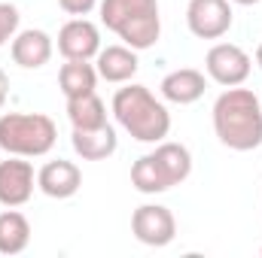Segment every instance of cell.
<instances>
[{
    "label": "cell",
    "mask_w": 262,
    "mask_h": 258,
    "mask_svg": "<svg viewBox=\"0 0 262 258\" xmlns=\"http://www.w3.org/2000/svg\"><path fill=\"white\" fill-rule=\"evenodd\" d=\"M216 140L232 152H253L262 146V104L250 88H226L210 110Z\"/></svg>",
    "instance_id": "cell-1"
},
{
    "label": "cell",
    "mask_w": 262,
    "mask_h": 258,
    "mask_svg": "<svg viewBox=\"0 0 262 258\" xmlns=\"http://www.w3.org/2000/svg\"><path fill=\"white\" fill-rule=\"evenodd\" d=\"M119 128L131 134L137 143H162L171 131V113L168 107L146 88L137 82H125V88H119L113 94L110 104Z\"/></svg>",
    "instance_id": "cell-2"
},
{
    "label": "cell",
    "mask_w": 262,
    "mask_h": 258,
    "mask_svg": "<svg viewBox=\"0 0 262 258\" xmlns=\"http://www.w3.org/2000/svg\"><path fill=\"white\" fill-rule=\"evenodd\" d=\"M98 12L101 24L137 52L152 49L162 37L159 0H101Z\"/></svg>",
    "instance_id": "cell-3"
},
{
    "label": "cell",
    "mask_w": 262,
    "mask_h": 258,
    "mask_svg": "<svg viewBox=\"0 0 262 258\" xmlns=\"http://www.w3.org/2000/svg\"><path fill=\"white\" fill-rule=\"evenodd\" d=\"M192 173V152L183 143L162 140L152 152L140 155L131 164V186L140 194H162L180 183H186Z\"/></svg>",
    "instance_id": "cell-4"
},
{
    "label": "cell",
    "mask_w": 262,
    "mask_h": 258,
    "mask_svg": "<svg viewBox=\"0 0 262 258\" xmlns=\"http://www.w3.org/2000/svg\"><path fill=\"white\" fill-rule=\"evenodd\" d=\"M58 128L43 113H3L0 116V149L18 158H43L55 149Z\"/></svg>",
    "instance_id": "cell-5"
},
{
    "label": "cell",
    "mask_w": 262,
    "mask_h": 258,
    "mask_svg": "<svg viewBox=\"0 0 262 258\" xmlns=\"http://www.w3.org/2000/svg\"><path fill=\"white\" fill-rule=\"evenodd\" d=\"M204 70H207V79H213L223 88H232V85L247 82V76L253 70V61L235 43H213L207 49V55H204Z\"/></svg>",
    "instance_id": "cell-6"
},
{
    "label": "cell",
    "mask_w": 262,
    "mask_h": 258,
    "mask_svg": "<svg viewBox=\"0 0 262 258\" xmlns=\"http://www.w3.org/2000/svg\"><path fill=\"white\" fill-rule=\"evenodd\" d=\"M232 0H189L186 28L198 40H223L232 31Z\"/></svg>",
    "instance_id": "cell-7"
},
{
    "label": "cell",
    "mask_w": 262,
    "mask_h": 258,
    "mask_svg": "<svg viewBox=\"0 0 262 258\" xmlns=\"http://www.w3.org/2000/svg\"><path fill=\"white\" fill-rule=\"evenodd\" d=\"M131 234L143 243V246H152V249H162L168 246L174 237H177V219L168 207L162 203H140L134 213H131Z\"/></svg>",
    "instance_id": "cell-8"
},
{
    "label": "cell",
    "mask_w": 262,
    "mask_h": 258,
    "mask_svg": "<svg viewBox=\"0 0 262 258\" xmlns=\"http://www.w3.org/2000/svg\"><path fill=\"white\" fill-rule=\"evenodd\" d=\"M37 189V173L28 158L9 155L0 161V203L3 207H25Z\"/></svg>",
    "instance_id": "cell-9"
},
{
    "label": "cell",
    "mask_w": 262,
    "mask_h": 258,
    "mask_svg": "<svg viewBox=\"0 0 262 258\" xmlns=\"http://www.w3.org/2000/svg\"><path fill=\"white\" fill-rule=\"evenodd\" d=\"M58 52L64 55V61H92L101 52V31L95 21H89L85 15L70 18L58 31Z\"/></svg>",
    "instance_id": "cell-10"
},
{
    "label": "cell",
    "mask_w": 262,
    "mask_h": 258,
    "mask_svg": "<svg viewBox=\"0 0 262 258\" xmlns=\"http://www.w3.org/2000/svg\"><path fill=\"white\" fill-rule=\"evenodd\" d=\"M37 189L46 194V197H55V200H67L82 189V170L64 161V158H55V161H46L40 170H37Z\"/></svg>",
    "instance_id": "cell-11"
},
{
    "label": "cell",
    "mask_w": 262,
    "mask_h": 258,
    "mask_svg": "<svg viewBox=\"0 0 262 258\" xmlns=\"http://www.w3.org/2000/svg\"><path fill=\"white\" fill-rule=\"evenodd\" d=\"M55 52V43L46 31L40 28H28V31H18L9 43V55L12 61L21 67V70H40V67L49 64Z\"/></svg>",
    "instance_id": "cell-12"
},
{
    "label": "cell",
    "mask_w": 262,
    "mask_h": 258,
    "mask_svg": "<svg viewBox=\"0 0 262 258\" xmlns=\"http://www.w3.org/2000/svg\"><path fill=\"white\" fill-rule=\"evenodd\" d=\"M70 146L82 161H104L119 149V137H116V128L110 122L98 125V128H73Z\"/></svg>",
    "instance_id": "cell-13"
},
{
    "label": "cell",
    "mask_w": 262,
    "mask_h": 258,
    "mask_svg": "<svg viewBox=\"0 0 262 258\" xmlns=\"http://www.w3.org/2000/svg\"><path fill=\"white\" fill-rule=\"evenodd\" d=\"M204 88H207V79H204V73L195 70V67L171 70V73L162 79V85H159L162 97H165L168 104H177V107H189V104L201 100V97H204Z\"/></svg>",
    "instance_id": "cell-14"
},
{
    "label": "cell",
    "mask_w": 262,
    "mask_h": 258,
    "mask_svg": "<svg viewBox=\"0 0 262 258\" xmlns=\"http://www.w3.org/2000/svg\"><path fill=\"white\" fill-rule=\"evenodd\" d=\"M95 67H98V76L104 79V82H113V85H125L131 82V76L137 73V49H131V46H101V52H98V58H95Z\"/></svg>",
    "instance_id": "cell-15"
},
{
    "label": "cell",
    "mask_w": 262,
    "mask_h": 258,
    "mask_svg": "<svg viewBox=\"0 0 262 258\" xmlns=\"http://www.w3.org/2000/svg\"><path fill=\"white\" fill-rule=\"evenodd\" d=\"M31 243V222L15 207L0 213V255H18Z\"/></svg>",
    "instance_id": "cell-16"
},
{
    "label": "cell",
    "mask_w": 262,
    "mask_h": 258,
    "mask_svg": "<svg viewBox=\"0 0 262 258\" xmlns=\"http://www.w3.org/2000/svg\"><path fill=\"white\" fill-rule=\"evenodd\" d=\"M98 67L92 61H64L58 70V88L64 97H79L98 88Z\"/></svg>",
    "instance_id": "cell-17"
},
{
    "label": "cell",
    "mask_w": 262,
    "mask_h": 258,
    "mask_svg": "<svg viewBox=\"0 0 262 258\" xmlns=\"http://www.w3.org/2000/svg\"><path fill=\"white\" fill-rule=\"evenodd\" d=\"M67 119L73 128H98V125H107V107L95 91L67 97Z\"/></svg>",
    "instance_id": "cell-18"
},
{
    "label": "cell",
    "mask_w": 262,
    "mask_h": 258,
    "mask_svg": "<svg viewBox=\"0 0 262 258\" xmlns=\"http://www.w3.org/2000/svg\"><path fill=\"white\" fill-rule=\"evenodd\" d=\"M18 21H21L18 9L12 3H0V49L12 43V37L18 34Z\"/></svg>",
    "instance_id": "cell-19"
},
{
    "label": "cell",
    "mask_w": 262,
    "mask_h": 258,
    "mask_svg": "<svg viewBox=\"0 0 262 258\" xmlns=\"http://www.w3.org/2000/svg\"><path fill=\"white\" fill-rule=\"evenodd\" d=\"M98 3H101V0H58V6L64 9L67 15H73V18L89 15L92 9H98Z\"/></svg>",
    "instance_id": "cell-20"
},
{
    "label": "cell",
    "mask_w": 262,
    "mask_h": 258,
    "mask_svg": "<svg viewBox=\"0 0 262 258\" xmlns=\"http://www.w3.org/2000/svg\"><path fill=\"white\" fill-rule=\"evenodd\" d=\"M6 97H9V76H6V73L0 70V110H3Z\"/></svg>",
    "instance_id": "cell-21"
},
{
    "label": "cell",
    "mask_w": 262,
    "mask_h": 258,
    "mask_svg": "<svg viewBox=\"0 0 262 258\" xmlns=\"http://www.w3.org/2000/svg\"><path fill=\"white\" fill-rule=\"evenodd\" d=\"M232 3H238V6H253V3H259V0H232Z\"/></svg>",
    "instance_id": "cell-22"
},
{
    "label": "cell",
    "mask_w": 262,
    "mask_h": 258,
    "mask_svg": "<svg viewBox=\"0 0 262 258\" xmlns=\"http://www.w3.org/2000/svg\"><path fill=\"white\" fill-rule=\"evenodd\" d=\"M256 64H259V70H262V43L256 46Z\"/></svg>",
    "instance_id": "cell-23"
},
{
    "label": "cell",
    "mask_w": 262,
    "mask_h": 258,
    "mask_svg": "<svg viewBox=\"0 0 262 258\" xmlns=\"http://www.w3.org/2000/svg\"><path fill=\"white\" fill-rule=\"evenodd\" d=\"M259 255H262V246H259Z\"/></svg>",
    "instance_id": "cell-24"
},
{
    "label": "cell",
    "mask_w": 262,
    "mask_h": 258,
    "mask_svg": "<svg viewBox=\"0 0 262 258\" xmlns=\"http://www.w3.org/2000/svg\"><path fill=\"white\" fill-rule=\"evenodd\" d=\"M259 104H262V97H259Z\"/></svg>",
    "instance_id": "cell-25"
}]
</instances>
